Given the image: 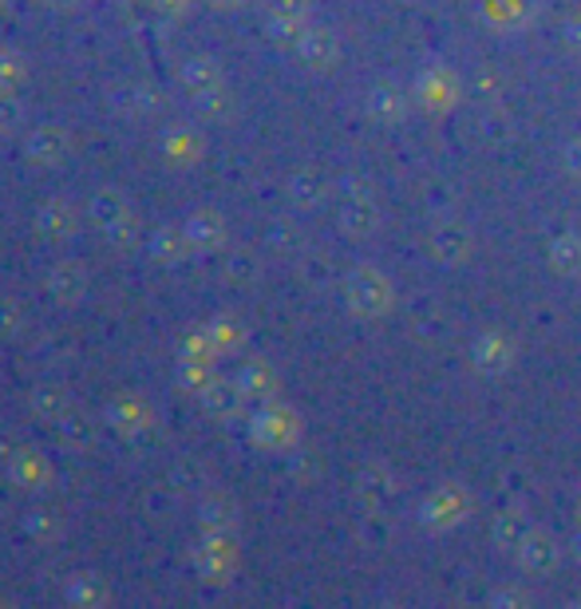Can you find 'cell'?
Masks as SVG:
<instances>
[{
    "mask_svg": "<svg viewBox=\"0 0 581 609\" xmlns=\"http://www.w3.org/2000/svg\"><path fill=\"white\" fill-rule=\"evenodd\" d=\"M4 475L24 491H44L52 483V463L40 448H29V443H20L17 455L4 463Z\"/></svg>",
    "mask_w": 581,
    "mask_h": 609,
    "instance_id": "7",
    "label": "cell"
},
{
    "mask_svg": "<svg viewBox=\"0 0 581 609\" xmlns=\"http://www.w3.org/2000/svg\"><path fill=\"white\" fill-rule=\"evenodd\" d=\"M210 4H214L218 12H234V9H242L245 0H210Z\"/></svg>",
    "mask_w": 581,
    "mask_h": 609,
    "instance_id": "24",
    "label": "cell"
},
{
    "mask_svg": "<svg viewBox=\"0 0 581 609\" xmlns=\"http://www.w3.org/2000/svg\"><path fill=\"white\" fill-rule=\"evenodd\" d=\"M29 408H32L36 420H44V423L56 428V423L72 412V396H67V388H60V385H36L32 388V396H29Z\"/></svg>",
    "mask_w": 581,
    "mask_h": 609,
    "instance_id": "13",
    "label": "cell"
},
{
    "mask_svg": "<svg viewBox=\"0 0 581 609\" xmlns=\"http://www.w3.org/2000/svg\"><path fill=\"white\" fill-rule=\"evenodd\" d=\"M24 333V309L17 301H0V340H17Z\"/></svg>",
    "mask_w": 581,
    "mask_h": 609,
    "instance_id": "19",
    "label": "cell"
},
{
    "mask_svg": "<svg viewBox=\"0 0 581 609\" xmlns=\"http://www.w3.org/2000/svg\"><path fill=\"white\" fill-rule=\"evenodd\" d=\"M24 159L36 170H60L72 159V135L56 123H40V127L24 132Z\"/></svg>",
    "mask_w": 581,
    "mask_h": 609,
    "instance_id": "2",
    "label": "cell"
},
{
    "mask_svg": "<svg viewBox=\"0 0 581 609\" xmlns=\"http://www.w3.org/2000/svg\"><path fill=\"white\" fill-rule=\"evenodd\" d=\"M179 84L187 87L190 95L214 92V87H222V67L210 56H187L179 64Z\"/></svg>",
    "mask_w": 581,
    "mask_h": 609,
    "instance_id": "12",
    "label": "cell"
},
{
    "mask_svg": "<svg viewBox=\"0 0 581 609\" xmlns=\"http://www.w3.org/2000/svg\"><path fill=\"white\" fill-rule=\"evenodd\" d=\"M159 9H167V12H187L190 9V0H155Z\"/></svg>",
    "mask_w": 581,
    "mask_h": 609,
    "instance_id": "23",
    "label": "cell"
},
{
    "mask_svg": "<svg viewBox=\"0 0 581 609\" xmlns=\"http://www.w3.org/2000/svg\"><path fill=\"white\" fill-rule=\"evenodd\" d=\"M182 230H187V238H190V245H194V250H218V245L225 242L222 214H218V210H210V207H202V210H194V214H187Z\"/></svg>",
    "mask_w": 581,
    "mask_h": 609,
    "instance_id": "11",
    "label": "cell"
},
{
    "mask_svg": "<svg viewBox=\"0 0 581 609\" xmlns=\"http://www.w3.org/2000/svg\"><path fill=\"white\" fill-rule=\"evenodd\" d=\"M17 448H20V440H12V435H0V468L17 455Z\"/></svg>",
    "mask_w": 581,
    "mask_h": 609,
    "instance_id": "21",
    "label": "cell"
},
{
    "mask_svg": "<svg viewBox=\"0 0 581 609\" xmlns=\"http://www.w3.org/2000/svg\"><path fill=\"white\" fill-rule=\"evenodd\" d=\"M87 214H92V225L107 245H131L139 238V218H135V207L123 190H95Z\"/></svg>",
    "mask_w": 581,
    "mask_h": 609,
    "instance_id": "1",
    "label": "cell"
},
{
    "mask_svg": "<svg viewBox=\"0 0 581 609\" xmlns=\"http://www.w3.org/2000/svg\"><path fill=\"white\" fill-rule=\"evenodd\" d=\"M159 155L162 162L175 170L194 167V162L202 159V135H198L194 127H167V132L159 135Z\"/></svg>",
    "mask_w": 581,
    "mask_h": 609,
    "instance_id": "8",
    "label": "cell"
},
{
    "mask_svg": "<svg viewBox=\"0 0 581 609\" xmlns=\"http://www.w3.org/2000/svg\"><path fill=\"white\" fill-rule=\"evenodd\" d=\"M107 104H112V112L123 115V119H147V115L159 112L162 95L155 92L147 80H123V84H115L112 92H107Z\"/></svg>",
    "mask_w": 581,
    "mask_h": 609,
    "instance_id": "4",
    "label": "cell"
},
{
    "mask_svg": "<svg viewBox=\"0 0 581 609\" xmlns=\"http://www.w3.org/2000/svg\"><path fill=\"white\" fill-rule=\"evenodd\" d=\"M56 428H60V440H64L67 448H87V443L95 440L92 423H87L84 416L75 412V408H72V412H67V416H64V420L56 423Z\"/></svg>",
    "mask_w": 581,
    "mask_h": 609,
    "instance_id": "18",
    "label": "cell"
},
{
    "mask_svg": "<svg viewBox=\"0 0 581 609\" xmlns=\"http://www.w3.org/2000/svg\"><path fill=\"white\" fill-rule=\"evenodd\" d=\"M64 598L72 601V606H84V609L107 606V601H112V581L95 570H80L64 581Z\"/></svg>",
    "mask_w": 581,
    "mask_h": 609,
    "instance_id": "10",
    "label": "cell"
},
{
    "mask_svg": "<svg viewBox=\"0 0 581 609\" xmlns=\"http://www.w3.org/2000/svg\"><path fill=\"white\" fill-rule=\"evenodd\" d=\"M29 123V112L20 104L17 92H0V135H20Z\"/></svg>",
    "mask_w": 581,
    "mask_h": 609,
    "instance_id": "17",
    "label": "cell"
},
{
    "mask_svg": "<svg viewBox=\"0 0 581 609\" xmlns=\"http://www.w3.org/2000/svg\"><path fill=\"white\" fill-rule=\"evenodd\" d=\"M0 9H9V0H0Z\"/></svg>",
    "mask_w": 581,
    "mask_h": 609,
    "instance_id": "25",
    "label": "cell"
},
{
    "mask_svg": "<svg viewBox=\"0 0 581 609\" xmlns=\"http://www.w3.org/2000/svg\"><path fill=\"white\" fill-rule=\"evenodd\" d=\"M237 385H242L245 396H265V392H270V372H265L262 365H250V368H242Z\"/></svg>",
    "mask_w": 581,
    "mask_h": 609,
    "instance_id": "20",
    "label": "cell"
},
{
    "mask_svg": "<svg viewBox=\"0 0 581 609\" xmlns=\"http://www.w3.org/2000/svg\"><path fill=\"white\" fill-rule=\"evenodd\" d=\"M29 80V60L17 48H0V92H17Z\"/></svg>",
    "mask_w": 581,
    "mask_h": 609,
    "instance_id": "16",
    "label": "cell"
},
{
    "mask_svg": "<svg viewBox=\"0 0 581 609\" xmlns=\"http://www.w3.org/2000/svg\"><path fill=\"white\" fill-rule=\"evenodd\" d=\"M198 396H202V403H207L214 416H234L237 408H242V400H245L242 385H230V380H218V376Z\"/></svg>",
    "mask_w": 581,
    "mask_h": 609,
    "instance_id": "15",
    "label": "cell"
},
{
    "mask_svg": "<svg viewBox=\"0 0 581 609\" xmlns=\"http://www.w3.org/2000/svg\"><path fill=\"white\" fill-rule=\"evenodd\" d=\"M32 225H36V234L47 238V242H67V238L80 234V207H75L72 198L52 195L36 207Z\"/></svg>",
    "mask_w": 581,
    "mask_h": 609,
    "instance_id": "3",
    "label": "cell"
},
{
    "mask_svg": "<svg viewBox=\"0 0 581 609\" xmlns=\"http://www.w3.org/2000/svg\"><path fill=\"white\" fill-rule=\"evenodd\" d=\"M40 4H47V9H56V12H75V9H80V0H40Z\"/></svg>",
    "mask_w": 581,
    "mask_h": 609,
    "instance_id": "22",
    "label": "cell"
},
{
    "mask_svg": "<svg viewBox=\"0 0 581 609\" xmlns=\"http://www.w3.org/2000/svg\"><path fill=\"white\" fill-rule=\"evenodd\" d=\"M20 531H24L29 543L52 546V543H60V535H64V523H60L56 511H47V506H32L29 515L20 518Z\"/></svg>",
    "mask_w": 581,
    "mask_h": 609,
    "instance_id": "14",
    "label": "cell"
},
{
    "mask_svg": "<svg viewBox=\"0 0 581 609\" xmlns=\"http://www.w3.org/2000/svg\"><path fill=\"white\" fill-rule=\"evenodd\" d=\"M190 238H187V230L182 225H159L155 234H150V242H147V253H150V262L155 265H162V270H175V265H182L190 258Z\"/></svg>",
    "mask_w": 581,
    "mask_h": 609,
    "instance_id": "9",
    "label": "cell"
},
{
    "mask_svg": "<svg viewBox=\"0 0 581 609\" xmlns=\"http://www.w3.org/2000/svg\"><path fill=\"white\" fill-rule=\"evenodd\" d=\"M107 423L127 440H139L155 428V408L142 396H119V400L107 403Z\"/></svg>",
    "mask_w": 581,
    "mask_h": 609,
    "instance_id": "6",
    "label": "cell"
},
{
    "mask_svg": "<svg viewBox=\"0 0 581 609\" xmlns=\"http://www.w3.org/2000/svg\"><path fill=\"white\" fill-rule=\"evenodd\" d=\"M44 290L56 305H80V301L87 297V290H92V277H87V270L80 262L64 258V262H56L52 270H47Z\"/></svg>",
    "mask_w": 581,
    "mask_h": 609,
    "instance_id": "5",
    "label": "cell"
}]
</instances>
